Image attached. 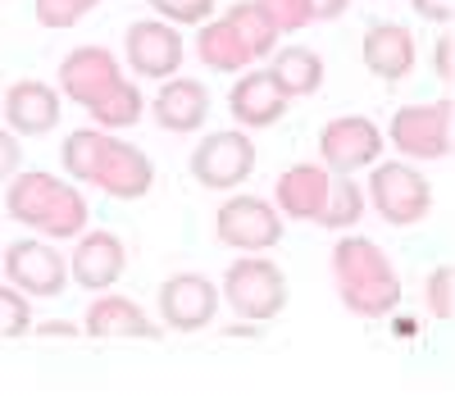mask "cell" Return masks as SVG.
Wrapping results in <instances>:
<instances>
[{
    "mask_svg": "<svg viewBox=\"0 0 455 414\" xmlns=\"http://www.w3.org/2000/svg\"><path fill=\"white\" fill-rule=\"evenodd\" d=\"M332 274H337V287H341L347 310H355L364 319H383V314H392L401 306V278L392 274L387 255L378 251L373 242H364V237L337 242Z\"/></svg>",
    "mask_w": 455,
    "mask_h": 414,
    "instance_id": "obj_1",
    "label": "cell"
},
{
    "mask_svg": "<svg viewBox=\"0 0 455 414\" xmlns=\"http://www.w3.org/2000/svg\"><path fill=\"white\" fill-rule=\"evenodd\" d=\"M5 210L28 223V228H42L46 237H78L87 223V201L78 187H64L55 173H23L10 182L5 192Z\"/></svg>",
    "mask_w": 455,
    "mask_h": 414,
    "instance_id": "obj_2",
    "label": "cell"
},
{
    "mask_svg": "<svg viewBox=\"0 0 455 414\" xmlns=\"http://www.w3.org/2000/svg\"><path fill=\"white\" fill-rule=\"evenodd\" d=\"M219 296H228V306L242 319H274L287 306V283H283L278 265H269V259H237L228 269Z\"/></svg>",
    "mask_w": 455,
    "mask_h": 414,
    "instance_id": "obj_3",
    "label": "cell"
},
{
    "mask_svg": "<svg viewBox=\"0 0 455 414\" xmlns=\"http://www.w3.org/2000/svg\"><path fill=\"white\" fill-rule=\"evenodd\" d=\"M373 192V205L387 223H419L433 205V192H428V178L414 169V164H383L369 182Z\"/></svg>",
    "mask_w": 455,
    "mask_h": 414,
    "instance_id": "obj_4",
    "label": "cell"
},
{
    "mask_svg": "<svg viewBox=\"0 0 455 414\" xmlns=\"http://www.w3.org/2000/svg\"><path fill=\"white\" fill-rule=\"evenodd\" d=\"M392 146L410 160H446L451 155V105H405L392 119Z\"/></svg>",
    "mask_w": 455,
    "mask_h": 414,
    "instance_id": "obj_5",
    "label": "cell"
},
{
    "mask_svg": "<svg viewBox=\"0 0 455 414\" xmlns=\"http://www.w3.org/2000/svg\"><path fill=\"white\" fill-rule=\"evenodd\" d=\"M255 169V146L246 132H214L192 150V173L201 187H214V192H228V187L246 182Z\"/></svg>",
    "mask_w": 455,
    "mask_h": 414,
    "instance_id": "obj_6",
    "label": "cell"
},
{
    "mask_svg": "<svg viewBox=\"0 0 455 414\" xmlns=\"http://www.w3.org/2000/svg\"><path fill=\"white\" fill-rule=\"evenodd\" d=\"M214 233H219V242L237 246V251H269L283 237V219L269 201H259V196H233L219 210Z\"/></svg>",
    "mask_w": 455,
    "mask_h": 414,
    "instance_id": "obj_7",
    "label": "cell"
},
{
    "mask_svg": "<svg viewBox=\"0 0 455 414\" xmlns=\"http://www.w3.org/2000/svg\"><path fill=\"white\" fill-rule=\"evenodd\" d=\"M219 310V287L201 274H173L164 287H160V314L169 328L178 332H196L214 319Z\"/></svg>",
    "mask_w": 455,
    "mask_h": 414,
    "instance_id": "obj_8",
    "label": "cell"
},
{
    "mask_svg": "<svg viewBox=\"0 0 455 414\" xmlns=\"http://www.w3.org/2000/svg\"><path fill=\"white\" fill-rule=\"evenodd\" d=\"M378 150H383V132H378L369 119H332L319 137V155L328 169L337 173H355L364 164L378 160Z\"/></svg>",
    "mask_w": 455,
    "mask_h": 414,
    "instance_id": "obj_9",
    "label": "cell"
},
{
    "mask_svg": "<svg viewBox=\"0 0 455 414\" xmlns=\"http://www.w3.org/2000/svg\"><path fill=\"white\" fill-rule=\"evenodd\" d=\"M0 265H5L10 283L28 296H60L64 291V259L46 242H14L0 255Z\"/></svg>",
    "mask_w": 455,
    "mask_h": 414,
    "instance_id": "obj_10",
    "label": "cell"
},
{
    "mask_svg": "<svg viewBox=\"0 0 455 414\" xmlns=\"http://www.w3.org/2000/svg\"><path fill=\"white\" fill-rule=\"evenodd\" d=\"M92 182L100 187V192L119 196V201H137V196L150 192V182H156V169H150V160L141 155L137 146L109 137L105 150H100V164H96Z\"/></svg>",
    "mask_w": 455,
    "mask_h": 414,
    "instance_id": "obj_11",
    "label": "cell"
},
{
    "mask_svg": "<svg viewBox=\"0 0 455 414\" xmlns=\"http://www.w3.org/2000/svg\"><path fill=\"white\" fill-rule=\"evenodd\" d=\"M128 64L141 78H169L182 64V36L169 23H132L128 28Z\"/></svg>",
    "mask_w": 455,
    "mask_h": 414,
    "instance_id": "obj_12",
    "label": "cell"
},
{
    "mask_svg": "<svg viewBox=\"0 0 455 414\" xmlns=\"http://www.w3.org/2000/svg\"><path fill=\"white\" fill-rule=\"evenodd\" d=\"M114 83H119V64H114V55L100 51V46H78L60 64V87H64L68 100H78V105L100 100Z\"/></svg>",
    "mask_w": 455,
    "mask_h": 414,
    "instance_id": "obj_13",
    "label": "cell"
},
{
    "mask_svg": "<svg viewBox=\"0 0 455 414\" xmlns=\"http://www.w3.org/2000/svg\"><path fill=\"white\" fill-rule=\"evenodd\" d=\"M364 68L383 83H401L414 68V36L401 23H373L364 32Z\"/></svg>",
    "mask_w": 455,
    "mask_h": 414,
    "instance_id": "obj_14",
    "label": "cell"
},
{
    "mask_svg": "<svg viewBox=\"0 0 455 414\" xmlns=\"http://www.w3.org/2000/svg\"><path fill=\"white\" fill-rule=\"evenodd\" d=\"M228 109H233V119L246 123V128H269L287 115V96L274 83V73H246L233 87V96H228Z\"/></svg>",
    "mask_w": 455,
    "mask_h": 414,
    "instance_id": "obj_15",
    "label": "cell"
},
{
    "mask_svg": "<svg viewBox=\"0 0 455 414\" xmlns=\"http://www.w3.org/2000/svg\"><path fill=\"white\" fill-rule=\"evenodd\" d=\"M124 242L114 233H87L78 242V251H73V278H78L87 291H105L119 283L124 274Z\"/></svg>",
    "mask_w": 455,
    "mask_h": 414,
    "instance_id": "obj_16",
    "label": "cell"
},
{
    "mask_svg": "<svg viewBox=\"0 0 455 414\" xmlns=\"http://www.w3.org/2000/svg\"><path fill=\"white\" fill-rule=\"evenodd\" d=\"M210 115V92L192 78H173L156 96V123L164 132H196Z\"/></svg>",
    "mask_w": 455,
    "mask_h": 414,
    "instance_id": "obj_17",
    "label": "cell"
},
{
    "mask_svg": "<svg viewBox=\"0 0 455 414\" xmlns=\"http://www.w3.org/2000/svg\"><path fill=\"white\" fill-rule=\"evenodd\" d=\"M328 192H332V178L319 169V164H296L278 178V205L287 219H310L319 223L323 205H328Z\"/></svg>",
    "mask_w": 455,
    "mask_h": 414,
    "instance_id": "obj_18",
    "label": "cell"
},
{
    "mask_svg": "<svg viewBox=\"0 0 455 414\" xmlns=\"http://www.w3.org/2000/svg\"><path fill=\"white\" fill-rule=\"evenodd\" d=\"M5 119H10L14 132H28V137L51 132L60 123V96H55V87H46V83H14L5 92Z\"/></svg>",
    "mask_w": 455,
    "mask_h": 414,
    "instance_id": "obj_19",
    "label": "cell"
},
{
    "mask_svg": "<svg viewBox=\"0 0 455 414\" xmlns=\"http://www.w3.org/2000/svg\"><path fill=\"white\" fill-rule=\"evenodd\" d=\"M87 332H96V337H160L156 323L128 296H100L87 310Z\"/></svg>",
    "mask_w": 455,
    "mask_h": 414,
    "instance_id": "obj_20",
    "label": "cell"
},
{
    "mask_svg": "<svg viewBox=\"0 0 455 414\" xmlns=\"http://www.w3.org/2000/svg\"><path fill=\"white\" fill-rule=\"evenodd\" d=\"M196 55L210 64V68H219V73H242L255 55H251V46L237 36V28L228 23V19H219V23H210L201 36H196Z\"/></svg>",
    "mask_w": 455,
    "mask_h": 414,
    "instance_id": "obj_21",
    "label": "cell"
},
{
    "mask_svg": "<svg viewBox=\"0 0 455 414\" xmlns=\"http://www.w3.org/2000/svg\"><path fill=\"white\" fill-rule=\"evenodd\" d=\"M274 83L283 87V96H310L319 92L323 83V60L310 51V46H287L278 60H274Z\"/></svg>",
    "mask_w": 455,
    "mask_h": 414,
    "instance_id": "obj_22",
    "label": "cell"
},
{
    "mask_svg": "<svg viewBox=\"0 0 455 414\" xmlns=\"http://www.w3.org/2000/svg\"><path fill=\"white\" fill-rule=\"evenodd\" d=\"M228 23L237 28V36L251 46V55H255V60H259V55H269V51H274V42H278V28H274V19H269V14H264L259 0H255V5H251V0L233 5V10H228Z\"/></svg>",
    "mask_w": 455,
    "mask_h": 414,
    "instance_id": "obj_23",
    "label": "cell"
},
{
    "mask_svg": "<svg viewBox=\"0 0 455 414\" xmlns=\"http://www.w3.org/2000/svg\"><path fill=\"white\" fill-rule=\"evenodd\" d=\"M87 109H92V119H96L100 128H128V123L141 119V92L119 78L100 100H92Z\"/></svg>",
    "mask_w": 455,
    "mask_h": 414,
    "instance_id": "obj_24",
    "label": "cell"
},
{
    "mask_svg": "<svg viewBox=\"0 0 455 414\" xmlns=\"http://www.w3.org/2000/svg\"><path fill=\"white\" fill-rule=\"evenodd\" d=\"M105 132H96V128H78V132H68V141H64V169L78 178V182H92V173H96V164H100V150H105Z\"/></svg>",
    "mask_w": 455,
    "mask_h": 414,
    "instance_id": "obj_25",
    "label": "cell"
},
{
    "mask_svg": "<svg viewBox=\"0 0 455 414\" xmlns=\"http://www.w3.org/2000/svg\"><path fill=\"white\" fill-rule=\"evenodd\" d=\"M360 214H364V192L351 178H337L319 214V228H351V223H360Z\"/></svg>",
    "mask_w": 455,
    "mask_h": 414,
    "instance_id": "obj_26",
    "label": "cell"
},
{
    "mask_svg": "<svg viewBox=\"0 0 455 414\" xmlns=\"http://www.w3.org/2000/svg\"><path fill=\"white\" fill-rule=\"evenodd\" d=\"M259 5L274 19L278 32H296V28L315 23V0H259Z\"/></svg>",
    "mask_w": 455,
    "mask_h": 414,
    "instance_id": "obj_27",
    "label": "cell"
},
{
    "mask_svg": "<svg viewBox=\"0 0 455 414\" xmlns=\"http://www.w3.org/2000/svg\"><path fill=\"white\" fill-rule=\"evenodd\" d=\"M96 5H100V0H36V19H42L46 28H73Z\"/></svg>",
    "mask_w": 455,
    "mask_h": 414,
    "instance_id": "obj_28",
    "label": "cell"
},
{
    "mask_svg": "<svg viewBox=\"0 0 455 414\" xmlns=\"http://www.w3.org/2000/svg\"><path fill=\"white\" fill-rule=\"evenodd\" d=\"M28 323H32V310L19 296V287H0V337H19L28 332Z\"/></svg>",
    "mask_w": 455,
    "mask_h": 414,
    "instance_id": "obj_29",
    "label": "cell"
},
{
    "mask_svg": "<svg viewBox=\"0 0 455 414\" xmlns=\"http://www.w3.org/2000/svg\"><path fill=\"white\" fill-rule=\"evenodd\" d=\"M150 5L173 23H205L210 19V0H150Z\"/></svg>",
    "mask_w": 455,
    "mask_h": 414,
    "instance_id": "obj_30",
    "label": "cell"
},
{
    "mask_svg": "<svg viewBox=\"0 0 455 414\" xmlns=\"http://www.w3.org/2000/svg\"><path fill=\"white\" fill-rule=\"evenodd\" d=\"M428 306H433L437 319H451V265H442L428 278Z\"/></svg>",
    "mask_w": 455,
    "mask_h": 414,
    "instance_id": "obj_31",
    "label": "cell"
},
{
    "mask_svg": "<svg viewBox=\"0 0 455 414\" xmlns=\"http://www.w3.org/2000/svg\"><path fill=\"white\" fill-rule=\"evenodd\" d=\"M19 160H23L19 137H14V132H0V182H10V178H14Z\"/></svg>",
    "mask_w": 455,
    "mask_h": 414,
    "instance_id": "obj_32",
    "label": "cell"
},
{
    "mask_svg": "<svg viewBox=\"0 0 455 414\" xmlns=\"http://www.w3.org/2000/svg\"><path fill=\"white\" fill-rule=\"evenodd\" d=\"M414 10H419L424 19H437V23H446V19L455 14V0H414Z\"/></svg>",
    "mask_w": 455,
    "mask_h": 414,
    "instance_id": "obj_33",
    "label": "cell"
},
{
    "mask_svg": "<svg viewBox=\"0 0 455 414\" xmlns=\"http://www.w3.org/2000/svg\"><path fill=\"white\" fill-rule=\"evenodd\" d=\"M451 55H455L451 36H442V46H437V78H442V83H451Z\"/></svg>",
    "mask_w": 455,
    "mask_h": 414,
    "instance_id": "obj_34",
    "label": "cell"
},
{
    "mask_svg": "<svg viewBox=\"0 0 455 414\" xmlns=\"http://www.w3.org/2000/svg\"><path fill=\"white\" fill-rule=\"evenodd\" d=\"M347 14V0H315V19H341Z\"/></svg>",
    "mask_w": 455,
    "mask_h": 414,
    "instance_id": "obj_35",
    "label": "cell"
},
{
    "mask_svg": "<svg viewBox=\"0 0 455 414\" xmlns=\"http://www.w3.org/2000/svg\"><path fill=\"white\" fill-rule=\"evenodd\" d=\"M36 332H42V337H73L78 328H73V323H60V319H51V323H42Z\"/></svg>",
    "mask_w": 455,
    "mask_h": 414,
    "instance_id": "obj_36",
    "label": "cell"
}]
</instances>
